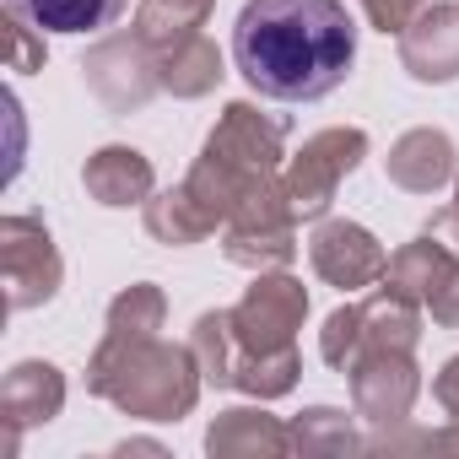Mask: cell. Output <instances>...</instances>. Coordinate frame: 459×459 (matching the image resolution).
Segmentation results:
<instances>
[{
  "label": "cell",
  "instance_id": "cell-1",
  "mask_svg": "<svg viewBox=\"0 0 459 459\" xmlns=\"http://www.w3.org/2000/svg\"><path fill=\"white\" fill-rule=\"evenodd\" d=\"M233 65L260 98L319 103L357 65V22L341 0H244Z\"/></svg>",
  "mask_w": 459,
  "mask_h": 459
},
{
  "label": "cell",
  "instance_id": "cell-2",
  "mask_svg": "<svg viewBox=\"0 0 459 459\" xmlns=\"http://www.w3.org/2000/svg\"><path fill=\"white\" fill-rule=\"evenodd\" d=\"M287 135H292V119L281 114H260L255 103H227L221 119L211 125L195 168H189V195L216 216L227 221L260 184L281 178L287 168Z\"/></svg>",
  "mask_w": 459,
  "mask_h": 459
},
{
  "label": "cell",
  "instance_id": "cell-3",
  "mask_svg": "<svg viewBox=\"0 0 459 459\" xmlns=\"http://www.w3.org/2000/svg\"><path fill=\"white\" fill-rule=\"evenodd\" d=\"M87 389L98 400H108L119 416H135V421H184L195 405H200V389H205V373L189 351V341H141L130 346L125 357H114L108 368H87Z\"/></svg>",
  "mask_w": 459,
  "mask_h": 459
},
{
  "label": "cell",
  "instance_id": "cell-4",
  "mask_svg": "<svg viewBox=\"0 0 459 459\" xmlns=\"http://www.w3.org/2000/svg\"><path fill=\"white\" fill-rule=\"evenodd\" d=\"M421 303H411V298H400L394 287H373L362 303H346V308H335L330 319H325V330H319V357L335 368V373H346L362 351H416V341H421Z\"/></svg>",
  "mask_w": 459,
  "mask_h": 459
},
{
  "label": "cell",
  "instance_id": "cell-5",
  "mask_svg": "<svg viewBox=\"0 0 459 459\" xmlns=\"http://www.w3.org/2000/svg\"><path fill=\"white\" fill-rule=\"evenodd\" d=\"M362 157H368V130L362 125H330V130L308 135L281 168V189H287L292 216L298 221H325L341 184L357 173Z\"/></svg>",
  "mask_w": 459,
  "mask_h": 459
},
{
  "label": "cell",
  "instance_id": "cell-6",
  "mask_svg": "<svg viewBox=\"0 0 459 459\" xmlns=\"http://www.w3.org/2000/svg\"><path fill=\"white\" fill-rule=\"evenodd\" d=\"M221 255L244 271H287L298 260V216L287 205L281 178L260 184L233 216L221 221Z\"/></svg>",
  "mask_w": 459,
  "mask_h": 459
},
{
  "label": "cell",
  "instance_id": "cell-7",
  "mask_svg": "<svg viewBox=\"0 0 459 459\" xmlns=\"http://www.w3.org/2000/svg\"><path fill=\"white\" fill-rule=\"evenodd\" d=\"M82 82L108 114H141L162 92V65L157 49L130 28V33H103L82 55Z\"/></svg>",
  "mask_w": 459,
  "mask_h": 459
},
{
  "label": "cell",
  "instance_id": "cell-8",
  "mask_svg": "<svg viewBox=\"0 0 459 459\" xmlns=\"http://www.w3.org/2000/svg\"><path fill=\"white\" fill-rule=\"evenodd\" d=\"M227 314H233L238 357H271L298 346V330L308 319V292L292 271H255V287Z\"/></svg>",
  "mask_w": 459,
  "mask_h": 459
},
{
  "label": "cell",
  "instance_id": "cell-9",
  "mask_svg": "<svg viewBox=\"0 0 459 459\" xmlns=\"http://www.w3.org/2000/svg\"><path fill=\"white\" fill-rule=\"evenodd\" d=\"M0 281H6V308L12 314H28V308H44L60 281H65V260L49 238V227L39 216H0Z\"/></svg>",
  "mask_w": 459,
  "mask_h": 459
},
{
  "label": "cell",
  "instance_id": "cell-10",
  "mask_svg": "<svg viewBox=\"0 0 459 459\" xmlns=\"http://www.w3.org/2000/svg\"><path fill=\"white\" fill-rule=\"evenodd\" d=\"M346 384H351V411L368 427H400L416 411L421 368H416V351H362L346 368Z\"/></svg>",
  "mask_w": 459,
  "mask_h": 459
},
{
  "label": "cell",
  "instance_id": "cell-11",
  "mask_svg": "<svg viewBox=\"0 0 459 459\" xmlns=\"http://www.w3.org/2000/svg\"><path fill=\"white\" fill-rule=\"evenodd\" d=\"M308 260H314V276L335 292H362V287H378L384 271H389V255L384 244L368 233L362 221H346V216H325L308 238Z\"/></svg>",
  "mask_w": 459,
  "mask_h": 459
},
{
  "label": "cell",
  "instance_id": "cell-12",
  "mask_svg": "<svg viewBox=\"0 0 459 459\" xmlns=\"http://www.w3.org/2000/svg\"><path fill=\"white\" fill-rule=\"evenodd\" d=\"M400 71L421 87H448L459 82V6L432 0L421 6L405 33H400Z\"/></svg>",
  "mask_w": 459,
  "mask_h": 459
},
{
  "label": "cell",
  "instance_id": "cell-13",
  "mask_svg": "<svg viewBox=\"0 0 459 459\" xmlns=\"http://www.w3.org/2000/svg\"><path fill=\"white\" fill-rule=\"evenodd\" d=\"M65 411V373L55 362H17L6 373V384H0V421H6V454H17L22 432L33 427H49L55 416Z\"/></svg>",
  "mask_w": 459,
  "mask_h": 459
},
{
  "label": "cell",
  "instance_id": "cell-14",
  "mask_svg": "<svg viewBox=\"0 0 459 459\" xmlns=\"http://www.w3.org/2000/svg\"><path fill=\"white\" fill-rule=\"evenodd\" d=\"M384 173H389V184H400L405 195H437L443 184L459 178V146L448 141V130L416 125V130H405V135L389 146Z\"/></svg>",
  "mask_w": 459,
  "mask_h": 459
},
{
  "label": "cell",
  "instance_id": "cell-15",
  "mask_svg": "<svg viewBox=\"0 0 459 459\" xmlns=\"http://www.w3.org/2000/svg\"><path fill=\"white\" fill-rule=\"evenodd\" d=\"M205 454L211 459H287L292 454V427L260 405H233L205 427Z\"/></svg>",
  "mask_w": 459,
  "mask_h": 459
},
{
  "label": "cell",
  "instance_id": "cell-16",
  "mask_svg": "<svg viewBox=\"0 0 459 459\" xmlns=\"http://www.w3.org/2000/svg\"><path fill=\"white\" fill-rule=\"evenodd\" d=\"M162 325H168V298H162V287H157V281L125 287V292L108 303V314H103V341H98V351H92L87 368H108V362L125 357L130 346L152 341Z\"/></svg>",
  "mask_w": 459,
  "mask_h": 459
},
{
  "label": "cell",
  "instance_id": "cell-17",
  "mask_svg": "<svg viewBox=\"0 0 459 459\" xmlns=\"http://www.w3.org/2000/svg\"><path fill=\"white\" fill-rule=\"evenodd\" d=\"M82 184L98 205L108 211H130V205H146L157 195V173H152V157L135 152V146H98L82 168Z\"/></svg>",
  "mask_w": 459,
  "mask_h": 459
},
{
  "label": "cell",
  "instance_id": "cell-18",
  "mask_svg": "<svg viewBox=\"0 0 459 459\" xmlns=\"http://www.w3.org/2000/svg\"><path fill=\"white\" fill-rule=\"evenodd\" d=\"M157 65H162V92H173V98H184V103L211 98V92L221 87V76H227V60H221V49L205 39V28L189 33V39H178L173 49H162Z\"/></svg>",
  "mask_w": 459,
  "mask_h": 459
},
{
  "label": "cell",
  "instance_id": "cell-19",
  "mask_svg": "<svg viewBox=\"0 0 459 459\" xmlns=\"http://www.w3.org/2000/svg\"><path fill=\"white\" fill-rule=\"evenodd\" d=\"M141 221H146V233L157 238V244H168V249H189V244H205L211 233H216V216L189 195V184H173V189H162V195H152L146 205H141Z\"/></svg>",
  "mask_w": 459,
  "mask_h": 459
},
{
  "label": "cell",
  "instance_id": "cell-20",
  "mask_svg": "<svg viewBox=\"0 0 459 459\" xmlns=\"http://www.w3.org/2000/svg\"><path fill=\"white\" fill-rule=\"evenodd\" d=\"M17 17H28L39 33H108L125 12L130 0H6Z\"/></svg>",
  "mask_w": 459,
  "mask_h": 459
},
{
  "label": "cell",
  "instance_id": "cell-21",
  "mask_svg": "<svg viewBox=\"0 0 459 459\" xmlns=\"http://www.w3.org/2000/svg\"><path fill=\"white\" fill-rule=\"evenodd\" d=\"M454 265V249L443 244V238H432L427 227L411 238V244H400L394 255H389V271H384V287H394L400 298H411V303H421L427 308V298H432V287L443 281V271Z\"/></svg>",
  "mask_w": 459,
  "mask_h": 459
},
{
  "label": "cell",
  "instance_id": "cell-22",
  "mask_svg": "<svg viewBox=\"0 0 459 459\" xmlns=\"http://www.w3.org/2000/svg\"><path fill=\"white\" fill-rule=\"evenodd\" d=\"M287 427H292V454L298 459H351V454L368 448V437L357 432V421L346 411H335V405H308Z\"/></svg>",
  "mask_w": 459,
  "mask_h": 459
},
{
  "label": "cell",
  "instance_id": "cell-23",
  "mask_svg": "<svg viewBox=\"0 0 459 459\" xmlns=\"http://www.w3.org/2000/svg\"><path fill=\"white\" fill-rule=\"evenodd\" d=\"M211 12H216V0H135V33L162 55V49H173L178 39H189V33H200L205 22H211Z\"/></svg>",
  "mask_w": 459,
  "mask_h": 459
},
{
  "label": "cell",
  "instance_id": "cell-24",
  "mask_svg": "<svg viewBox=\"0 0 459 459\" xmlns=\"http://www.w3.org/2000/svg\"><path fill=\"white\" fill-rule=\"evenodd\" d=\"M189 351L205 373L211 389H233V373H238V335H233V314L227 308H211L195 319L189 330Z\"/></svg>",
  "mask_w": 459,
  "mask_h": 459
},
{
  "label": "cell",
  "instance_id": "cell-25",
  "mask_svg": "<svg viewBox=\"0 0 459 459\" xmlns=\"http://www.w3.org/2000/svg\"><path fill=\"white\" fill-rule=\"evenodd\" d=\"M298 378H303V357H298V346H287L271 357H238L233 389H244L249 400H281L298 389Z\"/></svg>",
  "mask_w": 459,
  "mask_h": 459
},
{
  "label": "cell",
  "instance_id": "cell-26",
  "mask_svg": "<svg viewBox=\"0 0 459 459\" xmlns=\"http://www.w3.org/2000/svg\"><path fill=\"white\" fill-rule=\"evenodd\" d=\"M6 44H12V71H17V76H33V71H44V60H49V49H44V33H39L28 17H17L12 6H6Z\"/></svg>",
  "mask_w": 459,
  "mask_h": 459
},
{
  "label": "cell",
  "instance_id": "cell-27",
  "mask_svg": "<svg viewBox=\"0 0 459 459\" xmlns=\"http://www.w3.org/2000/svg\"><path fill=\"white\" fill-rule=\"evenodd\" d=\"M421 6H432V0H362V17H368V28H378V33H405V22L421 12Z\"/></svg>",
  "mask_w": 459,
  "mask_h": 459
},
{
  "label": "cell",
  "instance_id": "cell-28",
  "mask_svg": "<svg viewBox=\"0 0 459 459\" xmlns=\"http://www.w3.org/2000/svg\"><path fill=\"white\" fill-rule=\"evenodd\" d=\"M427 314H432V325H437V330H459V255H454V265L443 271V281L432 287Z\"/></svg>",
  "mask_w": 459,
  "mask_h": 459
},
{
  "label": "cell",
  "instance_id": "cell-29",
  "mask_svg": "<svg viewBox=\"0 0 459 459\" xmlns=\"http://www.w3.org/2000/svg\"><path fill=\"white\" fill-rule=\"evenodd\" d=\"M432 400L443 405L448 421H459V357H448V362L437 368V378H432Z\"/></svg>",
  "mask_w": 459,
  "mask_h": 459
},
{
  "label": "cell",
  "instance_id": "cell-30",
  "mask_svg": "<svg viewBox=\"0 0 459 459\" xmlns=\"http://www.w3.org/2000/svg\"><path fill=\"white\" fill-rule=\"evenodd\" d=\"M427 233H432V238H443V244L459 255V178H454V200H448V211H437V216L427 221Z\"/></svg>",
  "mask_w": 459,
  "mask_h": 459
},
{
  "label": "cell",
  "instance_id": "cell-31",
  "mask_svg": "<svg viewBox=\"0 0 459 459\" xmlns=\"http://www.w3.org/2000/svg\"><path fill=\"white\" fill-rule=\"evenodd\" d=\"M405 443L432 448V454H459V421H448L443 432H416V437H405Z\"/></svg>",
  "mask_w": 459,
  "mask_h": 459
},
{
  "label": "cell",
  "instance_id": "cell-32",
  "mask_svg": "<svg viewBox=\"0 0 459 459\" xmlns=\"http://www.w3.org/2000/svg\"><path fill=\"white\" fill-rule=\"evenodd\" d=\"M114 454H162V443H146V437H130V443H119Z\"/></svg>",
  "mask_w": 459,
  "mask_h": 459
}]
</instances>
